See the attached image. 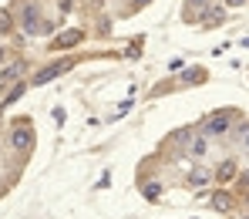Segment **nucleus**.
<instances>
[{"mask_svg":"<svg viewBox=\"0 0 249 219\" xmlns=\"http://www.w3.org/2000/svg\"><path fill=\"white\" fill-rule=\"evenodd\" d=\"M229 122H232V118H229V111H222V115H209L206 125H202V135H206V138L226 135V131H229Z\"/></svg>","mask_w":249,"mask_h":219,"instance_id":"1","label":"nucleus"},{"mask_svg":"<svg viewBox=\"0 0 249 219\" xmlns=\"http://www.w3.org/2000/svg\"><path fill=\"white\" fill-rule=\"evenodd\" d=\"M189 189H206L209 182H212V172H209L206 165H192V172H189Z\"/></svg>","mask_w":249,"mask_h":219,"instance_id":"2","label":"nucleus"},{"mask_svg":"<svg viewBox=\"0 0 249 219\" xmlns=\"http://www.w3.org/2000/svg\"><path fill=\"white\" fill-rule=\"evenodd\" d=\"M68 71V64H47L44 71H37L34 78H31V88H37V85H47L51 78H57V74H64Z\"/></svg>","mask_w":249,"mask_h":219,"instance_id":"3","label":"nucleus"},{"mask_svg":"<svg viewBox=\"0 0 249 219\" xmlns=\"http://www.w3.org/2000/svg\"><path fill=\"white\" fill-rule=\"evenodd\" d=\"M31 142H34V135L27 131V125H17V128L10 131V145H14L17 152H24V148H27Z\"/></svg>","mask_w":249,"mask_h":219,"instance_id":"4","label":"nucleus"},{"mask_svg":"<svg viewBox=\"0 0 249 219\" xmlns=\"http://www.w3.org/2000/svg\"><path fill=\"white\" fill-rule=\"evenodd\" d=\"M44 27L37 24V7L34 3H27L24 7V34H41Z\"/></svg>","mask_w":249,"mask_h":219,"instance_id":"5","label":"nucleus"},{"mask_svg":"<svg viewBox=\"0 0 249 219\" xmlns=\"http://www.w3.org/2000/svg\"><path fill=\"white\" fill-rule=\"evenodd\" d=\"M24 68H27L24 61H14V64H7V68L0 71V85H10V81H17V78L24 74Z\"/></svg>","mask_w":249,"mask_h":219,"instance_id":"6","label":"nucleus"},{"mask_svg":"<svg viewBox=\"0 0 249 219\" xmlns=\"http://www.w3.org/2000/svg\"><path fill=\"white\" fill-rule=\"evenodd\" d=\"M84 37V31H68V34H61V37H54V51L57 47H74V44Z\"/></svg>","mask_w":249,"mask_h":219,"instance_id":"7","label":"nucleus"},{"mask_svg":"<svg viewBox=\"0 0 249 219\" xmlns=\"http://www.w3.org/2000/svg\"><path fill=\"white\" fill-rule=\"evenodd\" d=\"M206 152H209V138H206V135L192 138V145H189V155H192V159H202Z\"/></svg>","mask_w":249,"mask_h":219,"instance_id":"8","label":"nucleus"},{"mask_svg":"<svg viewBox=\"0 0 249 219\" xmlns=\"http://www.w3.org/2000/svg\"><path fill=\"white\" fill-rule=\"evenodd\" d=\"M142 192H145V199H148V202H155V199L162 196V185H159V182H148V185H145Z\"/></svg>","mask_w":249,"mask_h":219,"instance_id":"9","label":"nucleus"},{"mask_svg":"<svg viewBox=\"0 0 249 219\" xmlns=\"http://www.w3.org/2000/svg\"><path fill=\"white\" fill-rule=\"evenodd\" d=\"M202 20H206V24H215V20H222V10H219V7H209L206 14H202Z\"/></svg>","mask_w":249,"mask_h":219,"instance_id":"10","label":"nucleus"},{"mask_svg":"<svg viewBox=\"0 0 249 219\" xmlns=\"http://www.w3.org/2000/svg\"><path fill=\"white\" fill-rule=\"evenodd\" d=\"M212 206H215V209H222V213H226V209H229V199H226V196H212Z\"/></svg>","mask_w":249,"mask_h":219,"instance_id":"11","label":"nucleus"},{"mask_svg":"<svg viewBox=\"0 0 249 219\" xmlns=\"http://www.w3.org/2000/svg\"><path fill=\"white\" fill-rule=\"evenodd\" d=\"M232 172H236V169H232V162H222V169H219V179H229Z\"/></svg>","mask_w":249,"mask_h":219,"instance_id":"12","label":"nucleus"},{"mask_svg":"<svg viewBox=\"0 0 249 219\" xmlns=\"http://www.w3.org/2000/svg\"><path fill=\"white\" fill-rule=\"evenodd\" d=\"M20 94H24V85H17V88H14V91H10V94H7V105H10V101H17Z\"/></svg>","mask_w":249,"mask_h":219,"instance_id":"13","label":"nucleus"},{"mask_svg":"<svg viewBox=\"0 0 249 219\" xmlns=\"http://www.w3.org/2000/svg\"><path fill=\"white\" fill-rule=\"evenodd\" d=\"M239 142H243V148H249V125L239 128Z\"/></svg>","mask_w":249,"mask_h":219,"instance_id":"14","label":"nucleus"},{"mask_svg":"<svg viewBox=\"0 0 249 219\" xmlns=\"http://www.w3.org/2000/svg\"><path fill=\"white\" fill-rule=\"evenodd\" d=\"M7 27H10V17H7V14H0V31H7Z\"/></svg>","mask_w":249,"mask_h":219,"instance_id":"15","label":"nucleus"},{"mask_svg":"<svg viewBox=\"0 0 249 219\" xmlns=\"http://www.w3.org/2000/svg\"><path fill=\"white\" fill-rule=\"evenodd\" d=\"M239 182H243V189H246V185H249V169H246V172H243V175H239Z\"/></svg>","mask_w":249,"mask_h":219,"instance_id":"16","label":"nucleus"},{"mask_svg":"<svg viewBox=\"0 0 249 219\" xmlns=\"http://www.w3.org/2000/svg\"><path fill=\"white\" fill-rule=\"evenodd\" d=\"M189 7H206V0H189Z\"/></svg>","mask_w":249,"mask_h":219,"instance_id":"17","label":"nucleus"},{"mask_svg":"<svg viewBox=\"0 0 249 219\" xmlns=\"http://www.w3.org/2000/svg\"><path fill=\"white\" fill-rule=\"evenodd\" d=\"M226 3H229V7H239V3H246V0H226Z\"/></svg>","mask_w":249,"mask_h":219,"instance_id":"18","label":"nucleus"},{"mask_svg":"<svg viewBox=\"0 0 249 219\" xmlns=\"http://www.w3.org/2000/svg\"><path fill=\"white\" fill-rule=\"evenodd\" d=\"M3 57H7V54H3V47H0V61H3Z\"/></svg>","mask_w":249,"mask_h":219,"instance_id":"19","label":"nucleus"},{"mask_svg":"<svg viewBox=\"0 0 249 219\" xmlns=\"http://www.w3.org/2000/svg\"><path fill=\"white\" fill-rule=\"evenodd\" d=\"M135 3H148V0H135Z\"/></svg>","mask_w":249,"mask_h":219,"instance_id":"20","label":"nucleus"},{"mask_svg":"<svg viewBox=\"0 0 249 219\" xmlns=\"http://www.w3.org/2000/svg\"><path fill=\"white\" fill-rule=\"evenodd\" d=\"M243 219H249V216H243Z\"/></svg>","mask_w":249,"mask_h":219,"instance_id":"21","label":"nucleus"}]
</instances>
